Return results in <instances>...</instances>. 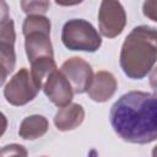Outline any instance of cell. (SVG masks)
Masks as SVG:
<instances>
[{"label": "cell", "instance_id": "cell-11", "mask_svg": "<svg viewBox=\"0 0 157 157\" xmlns=\"http://www.w3.org/2000/svg\"><path fill=\"white\" fill-rule=\"evenodd\" d=\"M85 120V109L78 103H70L60 108L54 118V124L60 131H69L78 128Z\"/></svg>", "mask_w": 157, "mask_h": 157}, {"label": "cell", "instance_id": "cell-14", "mask_svg": "<svg viewBox=\"0 0 157 157\" xmlns=\"http://www.w3.org/2000/svg\"><path fill=\"white\" fill-rule=\"evenodd\" d=\"M49 1H21V7L28 16L45 13L49 9Z\"/></svg>", "mask_w": 157, "mask_h": 157}, {"label": "cell", "instance_id": "cell-15", "mask_svg": "<svg viewBox=\"0 0 157 157\" xmlns=\"http://www.w3.org/2000/svg\"><path fill=\"white\" fill-rule=\"evenodd\" d=\"M27 150L18 144H11L6 145L1 148V156L0 157H27Z\"/></svg>", "mask_w": 157, "mask_h": 157}, {"label": "cell", "instance_id": "cell-2", "mask_svg": "<svg viewBox=\"0 0 157 157\" xmlns=\"http://www.w3.org/2000/svg\"><path fill=\"white\" fill-rule=\"evenodd\" d=\"M157 61V29L150 26H137L123 42L120 67L132 80L144 78Z\"/></svg>", "mask_w": 157, "mask_h": 157}, {"label": "cell", "instance_id": "cell-17", "mask_svg": "<svg viewBox=\"0 0 157 157\" xmlns=\"http://www.w3.org/2000/svg\"><path fill=\"white\" fill-rule=\"evenodd\" d=\"M148 81H150V86L152 87V90L155 91V93L157 94V66L153 67L151 70V74H150V77H148Z\"/></svg>", "mask_w": 157, "mask_h": 157}, {"label": "cell", "instance_id": "cell-5", "mask_svg": "<svg viewBox=\"0 0 157 157\" xmlns=\"http://www.w3.org/2000/svg\"><path fill=\"white\" fill-rule=\"evenodd\" d=\"M15 27L13 21L7 16V6L1 2V21H0V64L2 69V82L10 75L16 64L15 55Z\"/></svg>", "mask_w": 157, "mask_h": 157}, {"label": "cell", "instance_id": "cell-9", "mask_svg": "<svg viewBox=\"0 0 157 157\" xmlns=\"http://www.w3.org/2000/svg\"><path fill=\"white\" fill-rule=\"evenodd\" d=\"M25 49L28 61L32 64L37 60L54 58L50 33L33 32L25 37Z\"/></svg>", "mask_w": 157, "mask_h": 157}, {"label": "cell", "instance_id": "cell-10", "mask_svg": "<svg viewBox=\"0 0 157 157\" xmlns=\"http://www.w3.org/2000/svg\"><path fill=\"white\" fill-rule=\"evenodd\" d=\"M118 87L117 78L109 71H98L92 80V83L87 91L90 98L94 102L103 103L113 97Z\"/></svg>", "mask_w": 157, "mask_h": 157}, {"label": "cell", "instance_id": "cell-8", "mask_svg": "<svg viewBox=\"0 0 157 157\" xmlns=\"http://www.w3.org/2000/svg\"><path fill=\"white\" fill-rule=\"evenodd\" d=\"M43 91L49 101L59 108L69 105L74 97L72 87L60 70H55L49 75L43 85Z\"/></svg>", "mask_w": 157, "mask_h": 157}, {"label": "cell", "instance_id": "cell-3", "mask_svg": "<svg viewBox=\"0 0 157 157\" xmlns=\"http://www.w3.org/2000/svg\"><path fill=\"white\" fill-rule=\"evenodd\" d=\"M61 42L69 50L93 53L102 45V38L93 25L83 18H72L65 22L61 31Z\"/></svg>", "mask_w": 157, "mask_h": 157}, {"label": "cell", "instance_id": "cell-6", "mask_svg": "<svg viewBox=\"0 0 157 157\" xmlns=\"http://www.w3.org/2000/svg\"><path fill=\"white\" fill-rule=\"evenodd\" d=\"M126 25V13L119 1H102L98 11V26L102 36L114 38Z\"/></svg>", "mask_w": 157, "mask_h": 157}, {"label": "cell", "instance_id": "cell-16", "mask_svg": "<svg viewBox=\"0 0 157 157\" xmlns=\"http://www.w3.org/2000/svg\"><path fill=\"white\" fill-rule=\"evenodd\" d=\"M144 15L155 22H157V0H147L142 4Z\"/></svg>", "mask_w": 157, "mask_h": 157}, {"label": "cell", "instance_id": "cell-1", "mask_svg": "<svg viewBox=\"0 0 157 157\" xmlns=\"http://www.w3.org/2000/svg\"><path fill=\"white\" fill-rule=\"evenodd\" d=\"M109 119L126 142L145 145L157 140V94L130 91L112 105Z\"/></svg>", "mask_w": 157, "mask_h": 157}, {"label": "cell", "instance_id": "cell-13", "mask_svg": "<svg viewBox=\"0 0 157 157\" xmlns=\"http://www.w3.org/2000/svg\"><path fill=\"white\" fill-rule=\"evenodd\" d=\"M50 20L43 15H31L27 16L22 25V33L26 37L33 32H45L50 33Z\"/></svg>", "mask_w": 157, "mask_h": 157}, {"label": "cell", "instance_id": "cell-18", "mask_svg": "<svg viewBox=\"0 0 157 157\" xmlns=\"http://www.w3.org/2000/svg\"><path fill=\"white\" fill-rule=\"evenodd\" d=\"M152 157H157V146H155L152 150Z\"/></svg>", "mask_w": 157, "mask_h": 157}, {"label": "cell", "instance_id": "cell-7", "mask_svg": "<svg viewBox=\"0 0 157 157\" xmlns=\"http://www.w3.org/2000/svg\"><path fill=\"white\" fill-rule=\"evenodd\" d=\"M60 71L70 82L74 93L87 92L94 76L91 65L80 56H72L64 61Z\"/></svg>", "mask_w": 157, "mask_h": 157}, {"label": "cell", "instance_id": "cell-12", "mask_svg": "<svg viewBox=\"0 0 157 157\" xmlns=\"http://www.w3.org/2000/svg\"><path fill=\"white\" fill-rule=\"evenodd\" d=\"M49 129L48 119L44 115L33 114L26 117L18 129V135L25 140H36L42 137Z\"/></svg>", "mask_w": 157, "mask_h": 157}, {"label": "cell", "instance_id": "cell-19", "mask_svg": "<svg viewBox=\"0 0 157 157\" xmlns=\"http://www.w3.org/2000/svg\"><path fill=\"white\" fill-rule=\"evenodd\" d=\"M43 157H47V156H43Z\"/></svg>", "mask_w": 157, "mask_h": 157}, {"label": "cell", "instance_id": "cell-4", "mask_svg": "<svg viewBox=\"0 0 157 157\" xmlns=\"http://www.w3.org/2000/svg\"><path fill=\"white\" fill-rule=\"evenodd\" d=\"M39 90L40 87L33 78L31 70L21 67L5 85L4 96L10 104L20 107L33 101Z\"/></svg>", "mask_w": 157, "mask_h": 157}]
</instances>
